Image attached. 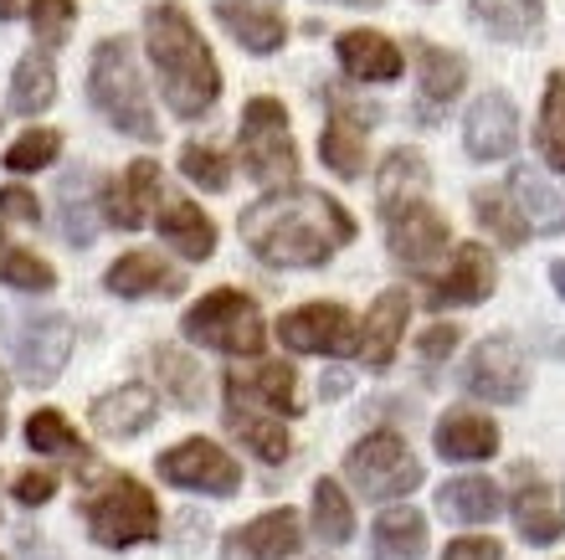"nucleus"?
<instances>
[{
  "label": "nucleus",
  "instance_id": "nucleus-1",
  "mask_svg": "<svg viewBox=\"0 0 565 560\" xmlns=\"http://www.w3.org/2000/svg\"><path fill=\"white\" fill-rule=\"evenodd\" d=\"M242 242L268 267H324L344 242H355V216L324 191L282 186L242 211Z\"/></svg>",
  "mask_w": 565,
  "mask_h": 560
},
{
  "label": "nucleus",
  "instance_id": "nucleus-2",
  "mask_svg": "<svg viewBox=\"0 0 565 560\" xmlns=\"http://www.w3.org/2000/svg\"><path fill=\"white\" fill-rule=\"evenodd\" d=\"M375 211H381V226H386L391 257L406 267H431L447 252L452 232H447V216L431 207V176L422 149H391L381 170H375Z\"/></svg>",
  "mask_w": 565,
  "mask_h": 560
},
{
  "label": "nucleus",
  "instance_id": "nucleus-3",
  "mask_svg": "<svg viewBox=\"0 0 565 560\" xmlns=\"http://www.w3.org/2000/svg\"><path fill=\"white\" fill-rule=\"evenodd\" d=\"M145 46L160 77V93L175 118H201L222 98V67L211 57L206 36L195 31V21L180 11L175 0H160L145 11Z\"/></svg>",
  "mask_w": 565,
  "mask_h": 560
},
{
  "label": "nucleus",
  "instance_id": "nucleus-4",
  "mask_svg": "<svg viewBox=\"0 0 565 560\" xmlns=\"http://www.w3.org/2000/svg\"><path fill=\"white\" fill-rule=\"evenodd\" d=\"M88 104L119 134H129L139 145H160V118L149 108V93H145V77H139L135 42L129 36H104V42L93 46Z\"/></svg>",
  "mask_w": 565,
  "mask_h": 560
},
{
  "label": "nucleus",
  "instance_id": "nucleus-5",
  "mask_svg": "<svg viewBox=\"0 0 565 560\" xmlns=\"http://www.w3.org/2000/svg\"><path fill=\"white\" fill-rule=\"evenodd\" d=\"M83 519H88L93 540L108 550L145 546V540L160 535V504L135 473H108L104 484L83 499Z\"/></svg>",
  "mask_w": 565,
  "mask_h": 560
},
{
  "label": "nucleus",
  "instance_id": "nucleus-6",
  "mask_svg": "<svg viewBox=\"0 0 565 560\" xmlns=\"http://www.w3.org/2000/svg\"><path fill=\"white\" fill-rule=\"evenodd\" d=\"M237 160L242 176L257 180V186H288L298 176V145L294 129H288V108L278 98H253L242 108V129H237Z\"/></svg>",
  "mask_w": 565,
  "mask_h": 560
},
{
  "label": "nucleus",
  "instance_id": "nucleus-7",
  "mask_svg": "<svg viewBox=\"0 0 565 560\" xmlns=\"http://www.w3.org/2000/svg\"><path fill=\"white\" fill-rule=\"evenodd\" d=\"M73 319L67 314H6L0 319V345L11 355L15 376L36 391L62 376L67 355H73Z\"/></svg>",
  "mask_w": 565,
  "mask_h": 560
},
{
  "label": "nucleus",
  "instance_id": "nucleus-8",
  "mask_svg": "<svg viewBox=\"0 0 565 560\" xmlns=\"http://www.w3.org/2000/svg\"><path fill=\"white\" fill-rule=\"evenodd\" d=\"M180 329H185L191 345H206V350H222V355H257L263 339H268L263 309L242 288H216L201 304H191Z\"/></svg>",
  "mask_w": 565,
  "mask_h": 560
},
{
  "label": "nucleus",
  "instance_id": "nucleus-9",
  "mask_svg": "<svg viewBox=\"0 0 565 560\" xmlns=\"http://www.w3.org/2000/svg\"><path fill=\"white\" fill-rule=\"evenodd\" d=\"M344 473L365 499H406L412 488H422V463L406 447L402 432H365L350 453H344Z\"/></svg>",
  "mask_w": 565,
  "mask_h": 560
},
{
  "label": "nucleus",
  "instance_id": "nucleus-10",
  "mask_svg": "<svg viewBox=\"0 0 565 560\" xmlns=\"http://www.w3.org/2000/svg\"><path fill=\"white\" fill-rule=\"evenodd\" d=\"M458 381L468 397L489 401V406H514L530 391V360H524L514 335H489L483 345H473Z\"/></svg>",
  "mask_w": 565,
  "mask_h": 560
},
{
  "label": "nucleus",
  "instance_id": "nucleus-11",
  "mask_svg": "<svg viewBox=\"0 0 565 560\" xmlns=\"http://www.w3.org/2000/svg\"><path fill=\"white\" fill-rule=\"evenodd\" d=\"M160 478L185 488V494H211V499H232L242 488V463L211 437H185V443L160 453Z\"/></svg>",
  "mask_w": 565,
  "mask_h": 560
},
{
  "label": "nucleus",
  "instance_id": "nucleus-12",
  "mask_svg": "<svg viewBox=\"0 0 565 560\" xmlns=\"http://www.w3.org/2000/svg\"><path fill=\"white\" fill-rule=\"evenodd\" d=\"M278 339L298 355H360V325L344 304H303V309L282 314Z\"/></svg>",
  "mask_w": 565,
  "mask_h": 560
},
{
  "label": "nucleus",
  "instance_id": "nucleus-13",
  "mask_svg": "<svg viewBox=\"0 0 565 560\" xmlns=\"http://www.w3.org/2000/svg\"><path fill=\"white\" fill-rule=\"evenodd\" d=\"M226 406L232 412H257V416H298V376L294 366H247V370H226Z\"/></svg>",
  "mask_w": 565,
  "mask_h": 560
},
{
  "label": "nucleus",
  "instance_id": "nucleus-14",
  "mask_svg": "<svg viewBox=\"0 0 565 560\" xmlns=\"http://www.w3.org/2000/svg\"><path fill=\"white\" fill-rule=\"evenodd\" d=\"M160 201L164 196H160V165L154 160H135L119 180H98V211L119 232H139L145 222H154Z\"/></svg>",
  "mask_w": 565,
  "mask_h": 560
},
{
  "label": "nucleus",
  "instance_id": "nucleus-15",
  "mask_svg": "<svg viewBox=\"0 0 565 560\" xmlns=\"http://www.w3.org/2000/svg\"><path fill=\"white\" fill-rule=\"evenodd\" d=\"M514 145H520V108H514V98L504 88L478 93L468 118H462V149L489 165V160H509Z\"/></svg>",
  "mask_w": 565,
  "mask_h": 560
},
{
  "label": "nucleus",
  "instance_id": "nucleus-16",
  "mask_svg": "<svg viewBox=\"0 0 565 560\" xmlns=\"http://www.w3.org/2000/svg\"><path fill=\"white\" fill-rule=\"evenodd\" d=\"M493 278H499V267H493L489 247L483 242H458L447 273L431 278L427 304L431 309H473V304H483L493 294Z\"/></svg>",
  "mask_w": 565,
  "mask_h": 560
},
{
  "label": "nucleus",
  "instance_id": "nucleus-17",
  "mask_svg": "<svg viewBox=\"0 0 565 560\" xmlns=\"http://www.w3.org/2000/svg\"><path fill=\"white\" fill-rule=\"evenodd\" d=\"M375 124V108H350L340 93H329V118L319 134V155L340 180L365 176V134Z\"/></svg>",
  "mask_w": 565,
  "mask_h": 560
},
{
  "label": "nucleus",
  "instance_id": "nucleus-18",
  "mask_svg": "<svg viewBox=\"0 0 565 560\" xmlns=\"http://www.w3.org/2000/svg\"><path fill=\"white\" fill-rule=\"evenodd\" d=\"M509 515H514V530L530 540V546H555L565 535V509L555 499V488L540 478L535 468L514 473V499H509Z\"/></svg>",
  "mask_w": 565,
  "mask_h": 560
},
{
  "label": "nucleus",
  "instance_id": "nucleus-19",
  "mask_svg": "<svg viewBox=\"0 0 565 560\" xmlns=\"http://www.w3.org/2000/svg\"><path fill=\"white\" fill-rule=\"evenodd\" d=\"M303 546V525L294 509H268L222 540V560H288Z\"/></svg>",
  "mask_w": 565,
  "mask_h": 560
},
{
  "label": "nucleus",
  "instance_id": "nucleus-20",
  "mask_svg": "<svg viewBox=\"0 0 565 560\" xmlns=\"http://www.w3.org/2000/svg\"><path fill=\"white\" fill-rule=\"evenodd\" d=\"M462 83H468V62L458 52L417 42V124H437V114L458 98Z\"/></svg>",
  "mask_w": 565,
  "mask_h": 560
},
{
  "label": "nucleus",
  "instance_id": "nucleus-21",
  "mask_svg": "<svg viewBox=\"0 0 565 560\" xmlns=\"http://www.w3.org/2000/svg\"><path fill=\"white\" fill-rule=\"evenodd\" d=\"M93 427L104 432V437H114V443H129V437H139V432L154 427V416H160V401H154V391L139 381L129 385H114V391H104V397L88 406Z\"/></svg>",
  "mask_w": 565,
  "mask_h": 560
},
{
  "label": "nucleus",
  "instance_id": "nucleus-22",
  "mask_svg": "<svg viewBox=\"0 0 565 560\" xmlns=\"http://www.w3.org/2000/svg\"><path fill=\"white\" fill-rule=\"evenodd\" d=\"M104 288L119 298H175L185 288V278H180V267L164 263L160 252H124L104 273Z\"/></svg>",
  "mask_w": 565,
  "mask_h": 560
},
{
  "label": "nucleus",
  "instance_id": "nucleus-23",
  "mask_svg": "<svg viewBox=\"0 0 565 560\" xmlns=\"http://www.w3.org/2000/svg\"><path fill=\"white\" fill-rule=\"evenodd\" d=\"M431 443L447 463H483V457L499 453V422L473 406H458V412H447L431 432Z\"/></svg>",
  "mask_w": 565,
  "mask_h": 560
},
{
  "label": "nucleus",
  "instance_id": "nucleus-24",
  "mask_svg": "<svg viewBox=\"0 0 565 560\" xmlns=\"http://www.w3.org/2000/svg\"><path fill=\"white\" fill-rule=\"evenodd\" d=\"M406 314H412L406 288H386V294L371 304L365 335H360V360H365V370H391L396 345H402V335H406Z\"/></svg>",
  "mask_w": 565,
  "mask_h": 560
},
{
  "label": "nucleus",
  "instance_id": "nucleus-25",
  "mask_svg": "<svg viewBox=\"0 0 565 560\" xmlns=\"http://www.w3.org/2000/svg\"><path fill=\"white\" fill-rule=\"evenodd\" d=\"M216 21H222L232 36H237V46H247V52H257V57H268V52H278L282 42H288V21H282L278 6H263V0H216Z\"/></svg>",
  "mask_w": 565,
  "mask_h": 560
},
{
  "label": "nucleus",
  "instance_id": "nucleus-26",
  "mask_svg": "<svg viewBox=\"0 0 565 560\" xmlns=\"http://www.w3.org/2000/svg\"><path fill=\"white\" fill-rule=\"evenodd\" d=\"M504 196L514 201V211H520L524 232H545V236H561L565 232V196L555 191L540 170L520 165V170L509 176V191Z\"/></svg>",
  "mask_w": 565,
  "mask_h": 560
},
{
  "label": "nucleus",
  "instance_id": "nucleus-27",
  "mask_svg": "<svg viewBox=\"0 0 565 560\" xmlns=\"http://www.w3.org/2000/svg\"><path fill=\"white\" fill-rule=\"evenodd\" d=\"M154 226L180 257H191V263H206L211 252H216V222H211L206 211L185 201V196H164V207L154 211Z\"/></svg>",
  "mask_w": 565,
  "mask_h": 560
},
{
  "label": "nucleus",
  "instance_id": "nucleus-28",
  "mask_svg": "<svg viewBox=\"0 0 565 560\" xmlns=\"http://www.w3.org/2000/svg\"><path fill=\"white\" fill-rule=\"evenodd\" d=\"M340 67L360 83H391V77H402V46L391 42L386 31H340Z\"/></svg>",
  "mask_w": 565,
  "mask_h": 560
},
{
  "label": "nucleus",
  "instance_id": "nucleus-29",
  "mask_svg": "<svg viewBox=\"0 0 565 560\" xmlns=\"http://www.w3.org/2000/svg\"><path fill=\"white\" fill-rule=\"evenodd\" d=\"M149 370H154V381H160L170 406L201 412V401H206V376H201V366H195L191 355L175 350V345H154V350H149Z\"/></svg>",
  "mask_w": 565,
  "mask_h": 560
},
{
  "label": "nucleus",
  "instance_id": "nucleus-30",
  "mask_svg": "<svg viewBox=\"0 0 565 560\" xmlns=\"http://www.w3.org/2000/svg\"><path fill=\"white\" fill-rule=\"evenodd\" d=\"M57 226L73 247H88L98 232V180L88 170H67L57 186Z\"/></svg>",
  "mask_w": 565,
  "mask_h": 560
},
{
  "label": "nucleus",
  "instance_id": "nucleus-31",
  "mask_svg": "<svg viewBox=\"0 0 565 560\" xmlns=\"http://www.w3.org/2000/svg\"><path fill=\"white\" fill-rule=\"evenodd\" d=\"M427 556V519L412 504H396L375 519L371 530V560H422Z\"/></svg>",
  "mask_w": 565,
  "mask_h": 560
},
{
  "label": "nucleus",
  "instance_id": "nucleus-32",
  "mask_svg": "<svg viewBox=\"0 0 565 560\" xmlns=\"http://www.w3.org/2000/svg\"><path fill=\"white\" fill-rule=\"evenodd\" d=\"M468 11L499 42H535L545 27V0H468Z\"/></svg>",
  "mask_w": 565,
  "mask_h": 560
},
{
  "label": "nucleus",
  "instance_id": "nucleus-33",
  "mask_svg": "<svg viewBox=\"0 0 565 560\" xmlns=\"http://www.w3.org/2000/svg\"><path fill=\"white\" fill-rule=\"evenodd\" d=\"M52 98H57V62H52L46 46H31L11 73V108L15 114H26V118H36V114L52 108Z\"/></svg>",
  "mask_w": 565,
  "mask_h": 560
},
{
  "label": "nucleus",
  "instance_id": "nucleus-34",
  "mask_svg": "<svg viewBox=\"0 0 565 560\" xmlns=\"http://www.w3.org/2000/svg\"><path fill=\"white\" fill-rule=\"evenodd\" d=\"M499 488L489 484V478H447L443 488H437V509H443L452 525H489L493 515H499Z\"/></svg>",
  "mask_w": 565,
  "mask_h": 560
},
{
  "label": "nucleus",
  "instance_id": "nucleus-35",
  "mask_svg": "<svg viewBox=\"0 0 565 560\" xmlns=\"http://www.w3.org/2000/svg\"><path fill=\"white\" fill-rule=\"evenodd\" d=\"M535 149L540 160L565 176V67L551 73L545 98H540V124H535Z\"/></svg>",
  "mask_w": 565,
  "mask_h": 560
},
{
  "label": "nucleus",
  "instance_id": "nucleus-36",
  "mask_svg": "<svg viewBox=\"0 0 565 560\" xmlns=\"http://www.w3.org/2000/svg\"><path fill=\"white\" fill-rule=\"evenodd\" d=\"M313 535H319V546H350V535H355V509L334 478L313 484Z\"/></svg>",
  "mask_w": 565,
  "mask_h": 560
},
{
  "label": "nucleus",
  "instance_id": "nucleus-37",
  "mask_svg": "<svg viewBox=\"0 0 565 560\" xmlns=\"http://www.w3.org/2000/svg\"><path fill=\"white\" fill-rule=\"evenodd\" d=\"M226 432H232L242 447H253L263 463H288V453H294V443H288L282 422H273V416L232 412V406H226Z\"/></svg>",
  "mask_w": 565,
  "mask_h": 560
},
{
  "label": "nucleus",
  "instance_id": "nucleus-38",
  "mask_svg": "<svg viewBox=\"0 0 565 560\" xmlns=\"http://www.w3.org/2000/svg\"><path fill=\"white\" fill-rule=\"evenodd\" d=\"M26 447H36V453H46V457H77V463L88 457V443L77 437V427L57 406H42V412L26 416Z\"/></svg>",
  "mask_w": 565,
  "mask_h": 560
},
{
  "label": "nucleus",
  "instance_id": "nucleus-39",
  "mask_svg": "<svg viewBox=\"0 0 565 560\" xmlns=\"http://www.w3.org/2000/svg\"><path fill=\"white\" fill-rule=\"evenodd\" d=\"M0 283L21 288V294H46V288H57V267L36 257V252L6 242V232H0Z\"/></svg>",
  "mask_w": 565,
  "mask_h": 560
},
{
  "label": "nucleus",
  "instance_id": "nucleus-40",
  "mask_svg": "<svg viewBox=\"0 0 565 560\" xmlns=\"http://www.w3.org/2000/svg\"><path fill=\"white\" fill-rule=\"evenodd\" d=\"M473 216H478V226H489L493 242H504V247H524V242H530L520 211H514V201H509L504 191H473Z\"/></svg>",
  "mask_w": 565,
  "mask_h": 560
},
{
  "label": "nucleus",
  "instance_id": "nucleus-41",
  "mask_svg": "<svg viewBox=\"0 0 565 560\" xmlns=\"http://www.w3.org/2000/svg\"><path fill=\"white\" fill-rule=\"evenodd\" d=\"M26 21L36 31V46H62L67 42V31L77 27V0H31L26 6Z\"/></svg>",
  "mask_w": 565,
  "mask_h": 560
},
{
  "label": "nucleus",
  "instance_id": "nucleus-42",
  "mask_svg": "<svg viewBox=\"0 0 565 560\" xmlns=\"http://www.w3.org/2000/svg\"><path fill=\"white\" fill-rule=\"evenodd\" d=\"M57 155H62V134L57 129H26L11 149H6V170L31 176V170H46Z\"/></svg>",
  "mask_w": 565,
  "mask_h": 560
},
{
  "label": "nucleus",
  "instance_id": "nucleus-43",
  "mask_svg": "<svg viewBox=\"0 0 565 560\" xmlns=\"http://www.w3.org/2000/svg\"><path fill=\"white\" fill-rule=\"evenodd\" d=\"M180 176L195 180L201 191H226L232 186V165H226L222 149H211V145H185L180 149Z\"/></svg>",
  "mask_w": 565,
  "mask_h": 560
},
{
  "label": "nucleus",
  "instance_id": "nucleus-44",
  "mask_svg": "<svg viewBox=\"0 0 565 560\" xmlns=\"http://www.w3.org/2000/svg\"><path fill=\"white\" fill-rule=\"evenodd\" d=\"M0 222H26V226H36V222H42L36 196H31L26 186H0Z\"/></svg>",
  "mask_w": 565,
  "mask_h": 560
},
{
  "label": "nucleus",
  "instance_id": "nucleus-45",
  "mask_svg": "<svg viewBox=\"0 0 565 560\" xmlns=\"http://www.w3.org/2000/svg\"><path fill=\"white\" fill-rule=\"evenodd\" d=\"M458 339H462V329H458V325H431L427 335L417 339V355H422V366H427V370H431V366H443L447 355L458 350Z\"/></svg>",
  "mask_w": 565,
  "mask_h": 560
},
{
  "label": "nucleus",
  "instance_id": "nucleus-46",
  "mask_svg": "<svg viewBox=\"0 0 565 560\" xmlns=\"http://www.w3.org/2000/svg\"><path fill=\"white\" fill-rule=\"evenodd\" d=\"M11 494H15V504H26V509H36V504H46L52 494H57V473H46V468L21 473V478L11 484Z\"/></svg>",
  "mask_w": 565,
  "mask_h": 560
},
{
  "label": "nucleus",
  "instance_id": "nucleus-47",
  "mask_svg": "<svg viewBox=\"0 0 565 560\" xmlns=\"http://www.w3.org/2000/svg\"><path fill=\"white\" fill-rule=\"evenodd\" d=\"M443 560H504L499 540H483V535H468V540H452L443 550Z\"/></svg>",
  "mask_w": 565,
  "mask_h": 560
},
{
  "label": "nucleus",
  "instance_id": "nucleus-48",
  "mask_svg": "<svg viewBox=\"0 0 565 560\" xmlns=\"http://www.w3.org/2000/svg\"><path fill=\"white\" fill-rule=\"evenodd\" d=\"M319 391H324V397H344V391H350V376H344V370H334V376H324V385H319Z\"/></svg>",
  "mask_w": 565,
  "mask_h": 560
},
{
  "label": "nucleus",
  "instance_id": "nucleus-49",
  "mask_svg": "<svg viewBox=\"0 0 565 560\" xmlns=\"http://www.w3.org/2000/svg\"><path fill=\"white\" fill-rule=\"evenodd\" d=\"M551 283H555V294L565 298V257H555L551 263Z\"/></svg>",
  "mask_w": 565,
  "mask_h": 560
},
{
  "label": "nucleus",
  "instance_id": "nucleus-50",
  "mask_svg": "<svg viewBox=\"0 0 565 560\" xmlns=\"http://www.w3.org/2000/svg\"><path fill=\"white\" fill-rule=\"evenodd\" d=\"M6 397H11V376H0V437H6Z\"/></svg>",
  "mask_w": 565,
  "mask_h": 560
},
{
  "label": "nucleus",
  "instance_id": "nucleus-51",
  "mask_svg": "<svg viewBox=\"0 0 565 560\" xmlns=\"http://www.w3.org/2000/svg\"><path fill=\"white\" fill-rule=\"evenodd\" d=\"M21 15V0H0V21H15Z\"/></svg>",
  "mask_w": 565,
  "mask_h": 560
},
{
  "label": "nucleus",
  "instance_id": "nucleus-52",
  "mask_svg": "<svg viewBox=\"0 0 565 560\" xmlns=\"http://www.w3.org/2000/svg\"><path fill=\"white\" fill-rule=\"evenodd\" d=\"M334 6H386V0H334Z\"/></svg>",
  "mask_w": 565,
  "mask_h": 560
},
{
  "label": "nucleus",
  "instance_id": "nucleus-53",
  "mask_svg": "<svg viewBox=\"0 0 565 560\" xmlns=\"http://www.w3.org/2000/svg\"><path fill=\"white\" fill-rule=\"evenodd\" d=\"M263 6H278V0H263Z\"/></svg>",
  "mask_w": 565,
  "mask_h": 560
},
{
  "label": "nucleus",
  "instance_id": "nucleus-54",
  "mask_svg": "<svg viewBox=\"0 0 565 560\" xmlns=\"http://www.w3.org/2000/svg\"><path fill=\"white\" fill-rule=\"evenodd\" d=\"M0 560H6V556H0Z\"/></svg>",
  "mask_w": 565,
  "mask_h": 560
}]
</instances>
